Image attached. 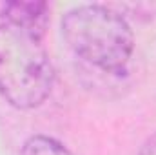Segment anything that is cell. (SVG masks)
I'll use <instances>...</instances> for the list:
<instances>
[{"instance_id":"6da1fadb","label":"cell","mask_w":156,"mask_h":155,"mask_svg":"<svg viewBox=\"0 0 156 155\" xmlns=\"http://www.w3.org/2000/svg\"><path fill=\"white\" fill-rule=\"evenodd\" d=\"M55 70L42 37L15 24H0V93L20 110L40 106L53 89Z\"/></svg>"},{"instance_id":"7a4b0ae2","label":"cell","mask_w":156,"mask_h":155,"mask_svg":"<svg viewBox=\"0 0 156 155\" xmlns=\"http://www.w3.org/2000/svg\"><path fill=\"white\" fill-rule=\"evenodd\" d=\"M69 47L105 71H120L133 53V33L122 15L104 6H80L62 18Z\"/></svg>"},{"instance_id":"3957f363","label":"cell","mask_w":156,"mask_h":155,"mask_svg":"<svg viewBox=\"0 0 156 155\" xmlns=\"http://www.w3.org/2000/svg\"><path fill=\"white\" fill-rule=\"evenodd\" d=\"M47 18L45 2H9L4 6V22L20 26L42 37Z\"/></svg>"},{"instance_id":"277c9868","label":"cell","mask_w":156,"mask_h":155,"mask_svg":"<svg viewBox=\"0 0 156 155\" xmlns=\"http://www.w3.org/2000/svg\"><path fill=\"white\" fill-rule=\"evenodd\" d=\"M22 155H73L66 146H62L58 141L49 139V137H31L26 144Z\"/></svg>"},{"instance_id":"5b68a950","label":"cell","mask_w":156,"mask_h":155,"mask_svg":"<svg viewBox=\"0 0 156 155\" xmlns=\"http://www.w3.org/2000/svg\"><path fill=\"white\" fill-rule=\"evenodd\" d=\"M140 155H156V135H153L151 139H147V142L142 146Z\"/></svg>"}]
</instances>
